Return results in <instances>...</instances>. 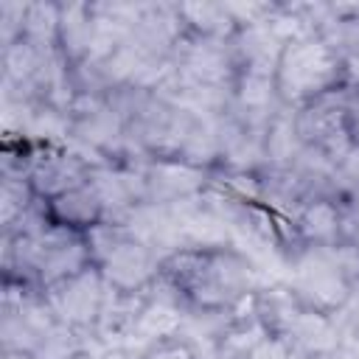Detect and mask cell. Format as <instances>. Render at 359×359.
Masks as SVG:
<instances>
[{
  "mask_svg": "<svg viewBox=\"0 0 359 359\" xmlns=\"http://www.w3.org/2000/svg\"><path fill=\"white\" fill-rule=\"evenodd\" d=\"M261 286L247 250L233 241H199L163 252L151 292L182 314L227 320L247 309Z\"/></svg>",
  "mask_w": 359,
  "mask_h": 359,
  "instance_id": "1",
  "label": "cell"
},
{
  "mask_svg": "<svg viewBox=\"0 0 359 359\" xmlns=\"http://www.w3.org/2000/svg\"><path fill=\"white\" fill-rule=\"evenodd\" d=\"M339 87H345V59L320 31H300L283 42L275 65V90L286 109Z\"/></svg>",
  "mask_w": 359,
  "mask_h": 359,
  "instance_id": "2",
  "label": "cell"
},
{
  "mask_svg": "<svg viewBox=\"0 0 359 359\" xmlns=\"http://www.w3.org/2000/svg\"><path fill=\"white\" fill-rule=\"evenodd\" d=\"M42 297H45L50 314L65 328L84 337V334H95L104 306H107V297H109V286L104 283V278L95 266H87L84 272L48 286L42 292Z\"/></svg>",
  "mask_w": 359,
  "mask_h": 359,
  "instance_id": "3",
  "label": "cell"
},
{
  "mask_svg": "<svg viewBox=\"0 0 359 359\" xmlns=\"http://www.w3.org/2000/svg\"><path fill=\"white\" fill-rule=\"evenodd\" d=\"M42 210H45L48 222L67 227V230H76V233H90L93 227H98L101 222L109 219L107 202H104L98 185L93 182V177H90V182L42 202Z\"/></svg>",
  "mask_w": 359,
  "mask_h": 359,
  "instance_id": "4",
  "label": "cell"
},
{
  "mask_svg": "<svg viewBox=\"0 0 359 359\" xmlns=\"http://www.w3.org/2000/svg\"><path fill=\"white\" fill-rule=\"evenodd\" d=\"M135 359H205V356L191 337H185L182 331H171L149 339V345Z\"/></svg>",
  "mask_w": 359,
  "mask_h": 359,
  "instance_id": "5",
  "label": "cell"
}]
</instances>
